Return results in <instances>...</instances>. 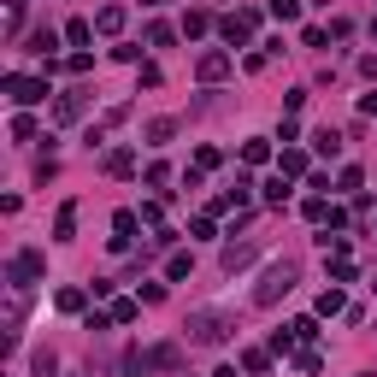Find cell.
Segmentation results:
<instances>
[{"label":"cell","instance_id":"6da1fadb","mask_svg":"<svg viewBox=\"0 0 377 377\" xmlns=\"http://www.w3.org/2000/svg\"><path fill=\"white\" fill-rule=\"evenodd\" d=\"M230 330H236V313H212V307L189 313V324H183L189 348H218V342H230Z\"/></svg>","mask_w":377,"mask_h":377},{"label":"cell","instance_id":"7a4b0ae2","mask_svg":"<svg viewBox=\"0 0 377 377\" xmlns=\"http://www.w3.org/2000/svg\"><path fill=\"white\" fill-rule=\"evenodd\" d=\"M147 371H183V348H177V342L130 348V354H124V377H147Z\"/></svg>","mask_w":377,"mask_h":377},{"label":"cell","instance_id":"3957f363","mask_svg":"<svg viewBox=\"0 0 377 377\" xmlns=\"http://www.w3.org/2000/svg\"><path fill=\"white\" fill-rule=\"evenodd\" d=\"M295 277H301V266H295V259H271V266L259 271L254 301H259V307H277V301H283V295L295 289Z\"/></svg>","mask_w":377,"mask_h":377},{"label":"cell","instance_id":"277c9868","mask_svg":"<svg viewBox=\"0 0 377 377\" xmlns=\"http://www.w3.org/2000/svg\"><path fill=\"white\" fill-rule=\"evenodd\" d=\"M6 94L18 106H36V101H47V77H6Z\"/></svg>","mask_w":377,"mask_h":377},{"label":"cell","instance_id":"5b68a950","mask_svg":"<svg viewBox=\"0 0 377 377\" xmlns=\"http://www.w3.org/2000/svg\"><path fill=\"white\" fill-rule=\"evenodd\" d=\"M254 24H259V18H254V12H230V18H224V24H218V36H224V42H230V47H242V42H248V36H254Z\"/></svg>","mask_w":377,"mask_h":377},{"label":"cell","instance_id":"8992f818","mask_svg":"<svg viewBox=\"0 0 377 377\" xmlns=\"http://www.w3.org/2000/svg\"><path fill=\"white\" fill-rule=\"evenodd\" d=\"M194 71H201V83H218V77L230 71V54H201V65H194Z\"/></svg>","mask_w":377,"mask_h":377},{"label":"cell","instance_id":"52a82bcc","mask_svg":"<svg viewBox=\"0 0 377 377\" xmlns=\"http://www.w3.org/2000/svg\"><path fill=\"white\" fill-rule=\"evenodd\" d=\"M77 112H83V89H65L59 101H54V118H59V124H71Z\"/></svg>","mask_w":377,"mask_h":377},{"label":"cell","instance_id":"ba28073f","mask_svg":"<svg viewBox=\"0 0 377 377\" xmlns=\"http://www.w3.org/2000/svg\"><path fill=\"white\" fill-rule=\"evenodd\" d=\"M136 224H142V212H118V218H112V248H130V236H136Z\"/></svg>","mask_w":377,"mask_h":377},{"label":"cell","instance_id":"9c48e42d","mask_svg":"<svg viewBox=\"0 0 377 377\" xmlns=\"http://www.w3.org/2000/svg\"><path fill=\"white\" fill-rule=\"evenodd\" d=\"M65 42H71L77 54H83V47L94 42V24H89V18H71V24H65Z\"/></svg>","mask_w":377,"mask_h":377},{"label":"cell","instance_id":"30bf717a","mask_svg":"<svg viewBox=\"0 0 377 377\" xmlns=\"http://www.w3.org/2000/svg\"><path fill=\"white\" fill-rule=\"evenodd\" d=\"M106 171H112V177H130V171H136V154H130V147H112V154H106Z\"/></svg>","mask_w":377,"mask_h":377},{"label":"cell","instance_id":"8fae6325","mask_svg":"<svg viewBox=\"0 0 377 377\" xmlns=\"http://www.w3.org/2000/svg\"><path fill=\"white\" fill-rule=\"evenodd\" d=\"M254 259V242H230V248H224V271H242Z\"/></svg>","mask_w":377,"mask_h":377},{"label":"cell","instance_id":"7c38bea8","mask_svg":"<svg viewBox=\"0 0 377 377\" xmlns=\"http://www.w3.org/2000/svg\"><path fill=\"white\" fill-rule=\"evenodd\" d=\"M177 136V118H154V124H147V147H166Z\"/></svg>","mask_w":377,"mask_h":377},{"label":"cell","instance_id":"4fadbf2b","mask_svg":"<svg viewBox=\"0 0 377 377\" xmlns=\"http://www.w3.org/2000/svg\"><path fill=\"white\" fill-rule=\"evenodd\" d=\"M277 171H283V177H301V171H307V154H301V147H283V159H277Z\"/></svg>","mask_w":377,"mask_h":377},{"label":"cell","instance_id":"5bb4252c","mask_svg":"<svg viewBox=\"0 0 377 377\" xmlns=\"http://www.w3.org/2000/svg\"><path fill=\"white\" fill-rule=\"evenodd\" d=\"M71 230H77V206L65 201V206H59V218H54V236H59V242H71Z\"/></svg>","mask_w":377,"mask_h":377},{"label":"cell","instance_id":"9a60e30c","mask_svg":"<svg viewBox=\"0 0 377 377\" xmlns=\"http://www.w3.org/2000/svg\"><path fill=\"white\" fill-rule=\"evenodd\" d=\"M94 30H106V36H118V30H124V6H101V18H94Z\"/></svg>","mask_w":377,"mask_h":377},{"label":"cell","instance_id":"2e32d148","mask_svg":"<svg viewBox=\"0 0 377 377\" xmlns=\"http://www.w3.org/2000/svg\"><path fill=\"white\" fill-rule=\"evenodd\" d=\"M289 194H295V189H289V177H283V171H277V177H271V183H266V206H283V201H289Z\"/></svg>","mask_w":377,"mask_h":377},{"label":"cell","instance_id":"e0dca14e","mask_svg":"<svg viewBox=\"0 0 377 377\" xmlns=\"http://www.w3.org/2000/svg\"><path fill=\"white\" fill-rule=\"evenodd\" d=\"M330 313H348V301H342V289H324V295H319V319H330Z\"/></svg>","mask_w":377,"mask_h":377},{"label":"cell","instance_id":"ac0fdd59","mask_svg":"<svg viewBox=\"0 0 377 377\" xmlns=\"http://www.w3.org/2000/svg\"><path fill=\"white\" fill-rule=\"evenodd\" d=\"M266 366H271V354H266V348H248V354H242V371H254V377H266Z\"/></svg>","mask_w":377,"mask_h":377},{"label":"cell","instance_id":"d6986e66","mask_svg":"<svg viewBox=\"0 0 377 377\" xmlns=\"http://www.w3.org/2000/svg\"><path fill=\"white\" fill-rule=\"evenodd\" d=\"M313 147H319L324 159H336V154H342V136H336V130H319V136H313Z\"/></svg>","mask_w":377,"mask_h":377},{"label":"cell","instance_id":"ffe728a7","mask_svg":"<svg viewBox=\"0 0 377 377\" xmlns=\"http://www.w3.org/2000/svg\"><path fill=\"white\" fill-rule=\"evenodd\" d=\"M189 271H194V259H189V254H171V259H166V277H171V283H183Z\"/></svg>","mask_w":377,"mask_h":377},{"label":"cell","instance_id":"44dd1931","mask_svg":"<svg viewBox=\"0 0 377 377\" xmlns=\"http://www.w3.org/2000/svg\"><path fill=\"white\" fill-rule=\"evenodd\" d=\"M242 159H248V166H266V159H271V142H242Z\"/></svg>","mask_w":377,"mask_h":377},{"label":"cell","instance_id":"7402d4cb","mask_svg":"<svg viewBox=\"0 0 377 377\" xmlns=\"http://www.w3.org/2000/svg\"><path fill=\"white\" fill-rule=\"evenodd\" d=\"M83 301H89L83 289H59V313H83Z\"/></svg>","mask_w":377,"mask_h":377},{"label":"cell","instance_id":"603a6c76","mask_svg":"<svg viewBox=\"0 0 377 377\" xmlns=\"http://www.w3.org/2000/svg\"><path fill=\"white\" fill-rule=\"evenodd\" d=\"M271 18H283V24H295V18H301V0H271Z\"/></svg>","mask_w":377,"mask_h":377},{"label":"cell","instance_id":"cb8c5ba5","mask_svg":"<svg viewBox=\"0 0 377 377\" xmlns=\"http://www.w3.org/2000/svg\"><path fill=\"white\" fill-rule=\"evenodd\" d=\"M206 30H212L206 12H189V18H183V36H206Z\"/></svg>","mask_w":377,"mask_h":377},{"label":"cell","instance_id":"d4e9b609","mask_svg":"<svg viewBox=\"0 0 377 377\" xmlns=\"http://www.w3.org/2000/svg\"><path fill=\"white\" fill-rule=\"evenodd\" d=\"M30 47H36V54H54L59 36H54V30H36V36H30Z\"/></svg>","mask_w":377,"mask_h":377},{"label":"cell","instance_id":"484cf974","mask_svg":"<svg viewBox=\"0 0 377 377\" xmlns=\"http://www.w3.org/2000/svg\"><path fill=\"white\" fill-rule=\"evenodd\" d=\"M147 42H154V47H171L177 30H171V24H154V30H147Z\"/></svg>","mask_w":377,"mask_h":377},{"label":"cell","instance_id":"4316f807","mask_svg":"<svg viewBox=\"0 0 377 377\" xmlns=\"http://www.w3.org/2000/svg\"><path fill=\"white\" fill-rule=\"evenodd\" d=\"M330 277H336V283H354V259H348V254H336V266H330Z\"/></svg>","mask_w":377,"mask_h":377},{"label":"cell","instance_id":"83f0119b","mask_svg":"<svg viewBox=\"0 0 377 377\" xmlns=\"http://www.w3.org/2000/svg\"><path fill=\"white\" fill-rule=\"evenodd\" d=\"M136 313H142V301H112V319H118V324H130Z\"/></svg>","mask_w":377,"mask_h":377},{"label":"cell","instance_id":"f1b7e54d","mask_svg":"<svg viewBox=\"0 0 377 377\" xmlns=\"http://www.w3.org/2000/svg\"><path fill=\"white\" fill-rule=\"evenodd\" d=\"M12 136L30 142V136H36V118H24V112H18V118H12Z\"/></svg>","mask_w":377,"mask_h":377},{"label":"cell","instance_id":"f546056e","mask_svg":"<svg viewBox=\"0 0 377 377\" xmlns=\"http://www.w3.org/2000/svg\"><path fill=\"white\" fill-rule=\"evenodd\" d=\"M359 112H366V118H377V94H366V101H359Z\"/></svg>","mask_w":377,"mask_h":377},{"label":"cell","instance_id":"4dcf8cb0","mask_svg":"<svg viewBox=\"0 0 377 377\" xmlns=\"http://www.w3.org/2000/svg\"><path fill=\"white\" fill-rule=\"evenodd\" d=\"M212 377H242V371H236V366H218V371H212Z\"/></svg>","mask_w":377,"mask_h":377},{"label":"cell","instance_id":"1f68e13d","mask_svg":"<svg viewBox=\"0 0 377 377\" xmlns=\"http://www.w3.org/2000/svg\"><path fill=\"white\" fill-rule=\"evenodd\" d=\"M371 36H377V18H371Z\"/></svg>","mask_w":377,"mask_h":377}]
</instances>
